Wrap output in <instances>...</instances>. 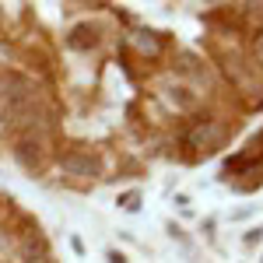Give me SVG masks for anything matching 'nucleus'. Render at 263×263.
Segmentation results:
<instances>
[{
    "label": "nucleus",
    "mask_w": 263,
    "mask_h": 263,
    "mask_svg": "<svg viewBox=\"0 0 263 263\" xmlns=\"http://www.w3.org/2000/svg\"><path fill=\"white\" fill-rule=\"evenodd\" d=\"M228 134H232V123L207 116V120H197L186 134H182V144L190 147L193 158H207V155H218V151L224 147Z\"/></svg>",
    "instance_id": "1"
},
{
    "label": "nucleus",
    "mask_w": 263,
    "mask_h": 263,
    "mask_svg": "<svg viewBox=\"0 0 263 263\" xmlns=\"http://www.w3.org/2000/svg\"><path fill=\"white\" fill-rule=\"evenodd\" d=\"M14 256H18V263H53L49 239L39 232V224H28L14 235Z\"/></svg>",
    "instance_id": "2"
},
{
    "label": "nucleus",
    "mask_w": 263,
    "mask_h": 263,
    "mask_svg": "<svg viewBox=\"0 0 263 263\" xmlns=\"http://www.w3.org/2000/svg\"><path fill=\"white\" fill-rule=\"evenodd\" d=\"M11 155H14V162H18L21 168L42 172V168H46V158H49V147H46V137H42V134H18Z\"/></svg>",
    "instance_id": "3"
},
{
    "label": "nucleus",
    "mask_w": 263,
    "mask_h": 263,
    "mask_svg": "<svg viewBox=\"0 0 263 263\" xmlns=\"http://www.w3.org/2000/svg\"><path fill=\"white\" fill-rule=\"evenodd\" d=\"M60 172L70 176V179H99L102 176V162L91 155V151H81V147H70L60 155Z\"/></svg>",
    "instance_id": "4"
},
{
    "label": "nucleus",
    "mask_w": 263,
    "mask_h": 263,
    "mask_svg": "<svg viewBox=\"0 0 263 263\" xmlns=\"http://www.w3.org/2000/svg\"><path fill=\"white\" fill-rule=\"evenodd\" d=\"M99 42H102V25H91V21H81L67 32V46L74 53H91V49H99Z\"/></svg>",
    "instance_id": "5"
},
{
    "label": "nucleus",
    "mask_w": 263,
    "mask_h": 263,
    "mask_svg": "<svg viewBox=\"0 0 263 263\" xmlns=\"http://www.w3.org/2000/svg\"><path fill=\"white\" fill-rule=\"evenodd\" d=\"M162 99L176 109V112H190L197 105V91H190L186 84H165L162 88Z\"/></svg>",
    "instance_id": "6"
},
{
    "label": "nucleus",
    "mask_w": 263,
    "mask_h": 263,
    "mask_svg": "<svg viewBox=\"0 0 263 263\" xmlns=\"http://www.w3.org/2000/svg\"><path fill=\"white\" fill-rule=\"evenodd\" d=\"M130 42L137 46V53H141V57H151V60L165 53V39H162V32H144V28H141V32H134V35H130Z\"/></svg>",
    "instance_id": "7"
},
{
    "label": "nucleus",
    "mask_w": 263,
    "mask_h": 263,
    "mask_svg": "<svg viewBox=\"0 0 263 263\" xmlns=\"http://www.w3.org/2000/svg\"><path fill=\"white\" fill-rule=\"evenodd\" d=\"M256 211H260V203H242V207L228 211V221H246V218H253Z\"/></svg>",
    "instance_id": "8"
},
{
    "label": "nucleus",
    "mask_w": 263,
    "mask_h": 263,
    "mask_svg": "<svg viewBox=\"0 0 263 263\" xmlns=\"http://www.w3.org/2000/svg\"><path fill=\"white\" fill-rule=\"evenodd\" d=\"M120 207H123V211H137V207H141V193H137V190L123 193V197H120Z\"/></svg>",
    "instance_id": "9"
},
{
    "label": "nucleus",
    "mask_w": 263,
    "mask_h": 263,
    "mask_svg": "<svg viewBox=\"0 0 263 263\" xmlns=\"http://www.w3.org/2000/svg\"><path fill=\"white\" fill-rule=\"evenodd\" d=\"M256 242H263V224H260V228H249V232L242 235V246H246V249H253Z\"/></svg>",
    "instance_id": "10"
},
{
    "label": "nucleus",
    "mask_w": 263,
    "mask_h": 263,
    "mask_svg": "<svg viewBox=\"0 0 263 263\" xmlns=\"http://www.w3.org/2000/svg\"><path fill=\"white\" fill-rule=\"evenodd\" d=\"M253 60H256V67H263V28L253 35Z\"/></svg>",
    "instance_id": "11"
},
{
    "label": "nucleus",
    "mask_w": 263,
    "mask_h": 263,
    "mask_svg": "<svg viewBox=\"0 0 263 263\" xmlns=\"http://www.w3.org/2000/svg\"><path fill=\"white\" fill-rule=\"evenodd\" d=\"M168 235H172V239H179V242H186V235H182V228L176 221H168Z\"/></svg>",
    "instance_id": "12"
},
{
    "label": "nucleus",
    "mask_w": 263,
    "mask_h": 263,
    "mask_svg": "<svg viewBox=\"0 0 263 263\" xmlns=\"http://www.w3.org/2000/svg\"><path fill=\"white\" fill-rule=\"evenodd\" d=\"M105 260H109V263H126V256L116 253V249H109V253H105Z\"/></svg>",
    "instance_id": "13"
},
{
    "label": "nucleus",
    "mask_w": 263,
    "mask_h": 263,
    "mask_svg": "<svg viewBox=\"0 0 263 263\" xmlns=\"http://www.w3.org/2000/svg\"><path fill=\"white\" fill-rule=\"evenodd\" d=\"M70 246H74V253H78V256H84V242H81V239H78V235L70 239Z\"/></svg>",
    "instance_id": "14"
},
{
    "label": "nucleus",
    "mask_w": 263,
    "mask_h": 263,
    "mask_svg": "<svg viewBox=\"0 0 263 263\" xmlns=\"http://www.w3.org/2000/svg\"><path fill=\"white\" fill-rule=\"evenodd\" d=\"M4 130H7V123H4V112H0V137H4Z\"/></svg>",
    "instance_id": "15"
},
{
    "label": "nucleus",
    "mask_w": 263,
    "mask_h": 263,
    "mask_svg": "<svg viewBox=\"0 0 263 263\" xmlns=\"http://www.w3.org/2000/svg\"><path fill=\"white\" fill-rule=\"evenodd\" d=\"M260 263H263V253H260Z\"/></svg>",
    "instance_id": "16"
}]
</instances>
